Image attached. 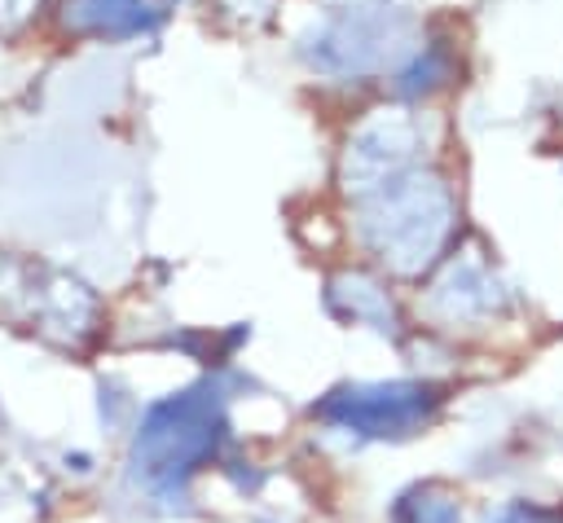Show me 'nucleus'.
<instances>
[{
  "label": "nucleus",
  "mask_w": 563,
  "mask_h": 523,
  "mask_svg": "<svg viewBox=\"0 0 563 523\" xmlns=\"http://www.w3.org/2000/svg\"><path fill=\"white\" fill-rule=\"evenodd\" d=\"M224 439V409L211 387L180 391L172 400L150 404L132 444V470L141 488L158 501H180L185 483L198 475L202 461L216 457Z\"/></svg>",
  "instance_id": "nucleus-1"
},
{
  "label": "nucleus",
  "mask_w": 563,
  "mask_h": 523,
  "mask_svg": "<svg viewBox=\"0 0 563 523\" xmlns=\"http://www.w3.org/2000/svg\"><path fill=\"white\" fill-rule=\"evenodd\" d=\"M449 224H453V202L435 176H405V180L391 176L361 220L369 251L396 272L427 268L444 246Z\"/></svg>",
  "instance_id": "nucleus-2"
},
{
  "label": "nucleus",
  "mask_w": 563,
  "mask_h": 523,
  "mask_svg": "<svg viewBox=\"0 0 563 523\" xmlns=\"http://www.w3.org/2000/svg\"><path fill=\"white\" fill-rule=\"evenodd\" d=\"M440 391L427 382H356L321 400V418L365 439H400L431 422Z\"/></svg>",
  "instance_id": "nucleus-3"
},
{
  "label": "nucleus",
  "mask_w": 563,
  "mask_h": 523,
  "mask_svg": "<svg viewBox=\"0 0 563 523\" xmlns=\"http://www.w3.org/2000/svg\"><path fill=\"white\" fill-rule=\"evenodd\" d=\"M0 312H18L35 330L70 338V343L92 330L88 325L92 321V299L84 294L79 281L57 277L48 268L13 264V259H0Z\"/></svg>",
  "instance_id": "nucleus-4"
},
{
  "label": "nucleus",
  "mask_w": 563,
  "mask_h": 523,
  "mask_svg": "<svg viewBox=\"0 0 563 523\" xmlns=\"http://www.w3.org/2000/svg\"><path fill=\"white\" fill-rule=\"evenodd\" d=\"M413 154V127L400 119H378L369 127H361V136L347 145V163H343V180L356 193H369L378 185H387L405 158Z\"/></svg>",
  "instance_id": "nucleus-5"
},
{
  "label": "nucleus",
  "mask_w": 563,
  "mask_h": 523,
  "mask_svg": "<svg viewBox=\"0 0 563 523\" xmlns=\"http://www.w3.org/2000/svg\"><path fill=\"white\" fill-rule=\"evenodd\" d=\"M154 13H158V9H150L145 0H70V4H66V22H70V26L110 31V35L141 31V26H150Z\"/></svg>",
  "instance_id": "nucleus-6"
},
{
  "label": "nucleus",
  "mask_w": 563,
  "mask_h": 523,
  "mask_svg": "<svg viewBox=\"0 0 563 523\" xmlns=\"http://www.w3.org/2000/svg\"><path fill=\"white\" fill-rule=\"evenodd\" d=\"M449 321H457V316H471V312H488L493 303H497V294H493V281L475 268V264H466V268H449V277L435 286V299H431Z\"/></svg>",
  "instance_id": "nucleus-7"
},
{
  "label": "nucleus",
  "mask_w": 563,
  "mask_h": 523,
  "mask_svg": "<svg viewBox=\"0 0 563 523\" xmlns=\"http://www.w3.org/2000/svg\"><path fill=\"white\" fill-rule=\"evenodd\" d=\"M391 523H462V501L440 483H418L396 497Z\"/></svg>",
  "instance_id": "nucleus-8"
},
{
  "label": "nucleus",
  "mask_w": 563,
  "mask_h": 523,
  "mask_svg": "<svg viewBox=\"0 0 563 523\" xmlns=\"http://www.w3.org/2000/svg\"><path fill=\"white\" fill-rule=\"evenodd\" d=\"M330 299L343 303L352 321H374V330H396V316H391L387 294L374 281H365V277H339L334 290H330Z\"/></svg>",
  "instance_id": "nucleus-9"
},
{
  "label": "nucleus",
  "mask_w": 563,
  "mask_h": 523,
  "mask_svg": "<svg viewBox=\"0 0 563 523\" xmlns=\"http://www.w3.org/2000/svg\"><path fill=\"white\" fill-rule=\"evenodd\" d=\"M484 523H563V514H554V510H541V505H528V501H515V505H501V510H493Z\"/></svg>",
  "instance_id": "nucleus-10"
},
{
  "label": "nucleus",
  "mask_w": 563,
  "mask_h": 523,
  "mask_svg": "<svg viewBox=\"0 0 563 523\" xmlns=\"http://www.w3.org/2000/svg\"><path fill=\"white\" fill-rule=\"evenodd\" d=\"M31 4H35V0H0V26L22 22V18L31 13Z\"/></svg>",
  "instance_id": "nucleus-11"
}]
</instances>
